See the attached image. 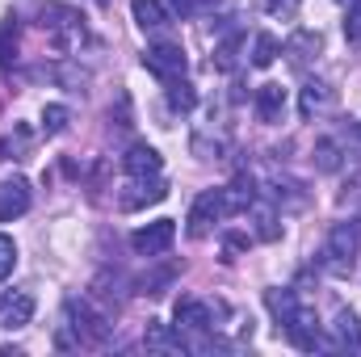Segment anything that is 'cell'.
I'll return each mask as SVG.
<instances>
[{
    "instance_id": "obj_1",
    "label": "cell",
    "mask_w": 361,
    "mask_h": 357,
    "mask_svg": "<svg viewBox=\"0 0 361 357\" xmlns=\"http://www.w3.org/2000/svg\"><path fill=\"white\" fill-rule=\"evenodd\" d=\"M265 303H269L277 328L290 337V345H294V349H302V353L328 349V341H324V332H319L315 311H311V307H302L290 290H265Z\"/></svg>"
},
{
    "instance_id": "obj_2",
    "label": "cell",
    "mask_w": 361,
    "mask_h": 357,
    "mask_svg": "<svg viewBox=\"0 0 361 357\" xmlns=\"http://www.w3.org/2000/svg\"><path fill=\"white\" fill-rule=\"evenodd\" d=\"M105 341H109V320L101 311H92L85 298H68L55 345L59 349H89V345H105Z\"/></svg>"
},
{
    "instance_id": "obj_3",
    "label": "cell",
    "mask_w": 361,
    "mask_h": 357,
    "mask_svg": "<svg viewBox=\"0 0 361 357\" xmlns=\"http://www.w3.org/2000/svg\"><path fill=\"white\" fill-rule=\"evenodd\" d=\"M357 257H361V219L336 223L332 236H328V244H324V253H319V265L328 269V273H336V277H345V273H353Z\"/></svg>"
},
{
    "instance_id": "obj_4",
    "label": "cell",
    "mask_w": 361,
    "mask_h": 357,
    "mask_svg": "<svg viewBox=\"0 0 361 357\" xmlns=\"http://www.w3.org/2000/svg\"><path fill=\"white\" fill-rule=\"evenodd\" d=\"M42 30L51 34V42H55V51H59V55L80 51V47H85V38H89L85 17H80L76 8H68V4H47V8H42Z\"/></svg>"
},
{
    "instance_id": "obj_5",
    "label": "cell",
    "mask_w": 361,
    "mask_h": 357,
    "mask_svg": "<svg viewBox=\"0 0 361 357\" xmlns=\"http://www.w3.org/2000/svg\"><path fill=\"white\" fill-rule=\"evenodd\" d=\"M143 68L156 76V80H180L185 76V51H180L177 42H156V47H147L143 51Z\"/></svg>"
},
{
    "instance_id": "obj_6",
    "label": "cell",
    "mask_w": 361,
    "mask_h": 357,
    "mask_svg": "<svg viewBox=\"0 0 361 357\" xmlns=\"http://www.w3.org/2000/svg\"><path fill=\"white\" fill-rule=\"evenodd\" d=\"M173 240H177V223L173 219H156V223H147V227H139L130 236V248L139 257H160V253L173 248Z\"/></svg>"
},
{
    "instance_id": "obj_7",
    "label": "cell",
    "mask_w": 361,
    "mask_h": 357,
    "mask_svg": "<svg viewBox=\"0 0 361 357\" xmlns=\"http://www.w3.org/2000/svg\"><path fill=\"white\" fill-rule=\"evenodd\" d=\"M219 303H206V298H180L173 320H177L180 332H214L219 328Z\"/></svg>"
},
{
    "instance_id": "obj_8",
    "label": "cell",
    "mask_w": 361,
    "mask_h": 357,
    "mask_svg": "<svg viewBox=\"0 0 361 357\" xmlns=\"http://www.w3.org/2000/svg\"><path fill=\"white\" fill-rule=\"evenodd\" d=\"M164 198H169V185L160 177H152V181L135 177L122 193H118V206H122V210H143V206H156V202H164Z\"/></svg>"
},
{
    "instance_id": "obj_9",
    "label": "cell",
    "mask_w": 361,
    "mask_h": 357,
    "mask_svg": "<svg viewBox=\"0 0 361 357\" xmlns=\"http://www.w3.org/2000/svg\"><path fill=\"white\" fill-rule=\"evenodd\" d=\"M34 320V294L30 290H0V328H25Z\"/></svg>"
},
{
    "instance_id": "obj_10",
    "label": "cell",
    "mask_w": 361,
    "mask_h": 357,
    "mask_svg": "<svg viewBox=\"0 0 361 357\" xmlns=\"http://www.w3.org/2000/svg\"><path fill=\"white\" fill-rule=\"evenodd\" d=\"M30 210V185L21 177L4 181L0 185V223H13V219H21Z\"/></svg>"
},
{
    "instance_id": "obj_11",
    "label": "cell",
    "mask_w": 361,
    "mask_h": 357,
    "mask_svg": "<svg viewBox=\"0 0 361 357\" xmlns=\"http://www.w3.org/2000/svg\"><path fill=\"white\" fill-rule=\"evenodd\" d=\"M122 164H126V173H130V177H160V169H164L160 152H156V147H147V143H135V147L122 156Z\"/></svg>"
},
{
    "instance_id": "obj_12",
    "label": "cell",
    "mask_w": 361,
    "mask_h": 357,
    "mask_svg": "<svg viewBox=\"0 0 361 357\" xmlns=\"http://www.w3.org/2000/svg\"><path fill=\"white\" fill-rule=\"evenodd\" d=\"M332 105H336V92L328 89L324 80H307V85H302V97H298V114H302V118L328 114Z\"/></svg>"
},
{
    "instance_id": "obj_13",
    "label": "cell",
    "mask_w": 361,
    "mask_h": 357,
    "mask_svg": "<svg viewBox=\"0 0 361 357\" xmlns=\"http://www.w3.org/2000/svg\"><path fill=\"white\" fill-rule=\"evenodd\" d=\"M143 345H147V349H160V353H185V349H189V341L180 337V328L173 332L169 324H156V320L147 324V332H143Z\"/></svg>"
},
{
    "instance_id": "obj_14",
    "label": "cell",
    "mask_w": 361,
    "mask_h": 357,
    "mask_svg": "<svg viewBox=\"0 0 361 357\" xmlns=\"http://www.w3.org/2000/svg\"><path fill=\"white\" fill-rule=\"evenodd\" d=\"M281 114H286V89L281 85H261L257 89V118L261 122H281Z\"/></svg>"
},
{
    "instance_id": "obj_15",
    "label": "cell",
    "mask_w": 361,
    "mask_h": 357,
    "mask_svg": "<svg viewBox=\"0 0 361 357\" xmlns=\"http://www.w3.org/2000/svg\"><path fill=\"white\" fill-rule=\"evenodd\" d=\"M130 13H135L139 30H164L173 21V13L164 8V0H130Z\"/></svg>"
},
{
    "instance_id": "obj_16",
    "label": "cell",
    "mask_w": 361,
    "mask_h": 357,
    "mask_svg": "<svg viewBox=\"0 0 361 357\" xmlns=\"http://www.w3.org/2000/svg\"><path fill=\"white\" fill-rule=\"evenodd\" d=\"M315 51H319V34H315V30H298V34L286 42V55H290L294 68H307Z\"/></svg>"
},
{
    "instance_id": "obj_17",
    "label": "cell",
    "mask_w": 361,
    "mask_h": 357,
    "mask_svg": "<svg viewBox=\"0 0 361 357\" xmlns=\"http://www.w3.org/2000/svg\"><path fill=\"white\" fill-rule=\"evenodd\" d=\"M30 143H34L30 126L13 122V131H8V135L0 139V160H25V156H30Z\"/></svg>"
},
{
    "instance_id": "obj_18",
    "label": "cell",
    "mask_w": 361,
    "mask_h": 357,
    "mask_svg": "<svg viewBox=\"0 0 361 357\" xmlns=\"http://www.w3.org/2000/svg\"><path fill=\"white\" fill-rule=\"evenodd\" d=\"M336 345L341 349H353V353H361V320L353 315V311H336Z\"/></svg>"
},
{
    "instance_id": "obj_19",
    "label": "cell",
    "mask_w": 361,
    "mask_h": 357,
    "mask_svg": "<svg viewBox=\"0 0 361 357\" xmlns=\"http://www.w3.org/2000/svg\"><path fill=\"white\" fill-rule=\"evenodd\" d=\"M248 214H252V223H257V236H261V240H277V236H281L277 214H273L265 202H252V206H248Z\"/></svg>"
},
{
    "instance_id": "obj_20",
    "label": "cell",
    "mask_w": 361,
    "mask_h": 357,
    "mask_svg": "<svg viewBox=\"0 0 361 357\" xmlns=\"http://www.w3.org/2000/svg\"><path fill=\"white\" fill-rule=\"evenodd\" d=\"M169 105L177 109V114H189L193 105H197V92H193V85L180 76V80H169Z\"/></svg>"
},
{
    "instance_id": "obj_21",
    "label": "cell",
    "mask_w": 361,
    "mask_h": 357,
    "mask_svg": "<svg viewBox=\"0 0 361 357\" xmlns=\"http://www.w3.org/2000/svg\"><path fill=\"white\" fill-rule=\"evenodd\" d=\"M315 164H319V173H336L341 169V143L336 139H319L315 143Z\"/></svg>"
},
{
    "instance_id": "obj_22",
    "label": "cell",
    "mask_w": 361,
    "mask_h": 357,
    "mask_svg": "<svg viewBox=\"0 0 361 357\" xmlns=\"http://www.w3.org/2000/svg\"><path fill=\"white\" fill-rule=\"evenodd\" d=\"M277 38L273 34H257V42H252V68H269L273 59H277Z\"/></svg>"
},
{
    "instance_id": "obj_23",
    "label": "cell",
    "mask_w": 361,
    "mask_h": 357,
    "mask_svg": "<svg viewBox=\"0 0 361 357\" xmlns=\"http://www.w3.org/2000/svg\"><path fill=\"white\" fill-rule=\"evenodd\" d=\"M68 105H42V131L47 135H59V131H68Z\"/></svg>"
},
{
    "instance_id": "obj_24",
    "label": "cell",
    "mask_w": 361,
    "mask_h": 357,
    "mask_svg": "<svg viewBox=\"0 0 361 357\" xmlns=\"http://www.w3.org/2000/svg\"><path fill=\"white\" fill-rule=\"evenodd\" d=\"M13 59H17V25L4 21L0 25V68H8Z\"/></svg>"
},
{
    "instance_id": "obj_25",
    "label": "cell",
    "mask_w": 361,
    "mask_h": 357,
    "mask_svg": "<svg viewBox=\"0 0 361 357\" xmlns=\"http://www.w3.org/2000/svg\"><path fill=\"white\" fill-rule=\"evenodd\" d=\"M235 51H240V34L214 47V68H219V72H231V68H235Z\"/></svg>"
},
{
    "instance_id": "obj_26",
    "label": "cell",
    "mask_w": 361,
    "mask_h": 357,
    "mask_svg": "<svg viewBox=\"0 0 361 357\" xmlns=\"http://www.w3.org/2000/svg\"><path fill=\"white\" fill-rule=\"evenodd\" d=\"M298 4L302 0H265V13L277 21H290V17H298Z\"/></svg>"
},
{
    "instance_id": "obj_27",
    "label": "cell",
    "mask_w": 361,
    "mask_h": 357,
    "mask_svg": "<svg viewBox=\"0 0 361 357\" xmlns=\"http://www.w3.org/2000/svg\"><path fill=\"white\" fill-rule=\"evenodd\" d=\"M13 269H17V244L0 231V277H8Z\"/></svg>"
},
{
    "instance_id": "obj_28",
    "label": "cell",
    "mask_w": 361,
    "mask_h": 357,
    "mask_svg": "<svg viewBox=\"0 0 361 357\" xmlns=\"http://www.w3.org/2000/svg\"><path fill=\"white\" fill-rule=\"evenodd\" d=\"M345 38L361 47V0L353 4V8H349V17H345Z\"/></svg>"
},
{
    "instance_id": "obj_29",
    "label": "cell",
    "mask_w": 361,
    "mask_h": 357,
    "mask_svg": "<svg viewBox=\"0 0 361 357\" xmlns=\"http://www.w3.org/2000/svg\"><path fill=\"white\" fill-rule=\"evenodd\" d=\"M169 4H173V13H177V17H193V13L202 8V0H169Z\"/></svg>"
},
{
    "instance_id": "obj_30",
    "label": "cell",
    "mask_w": 361,
    "mask_h": 357,
    "mask_svg": "<svg viewBox=\"0 0 361 357\" xmlns=\"http://www.w3.org/2000/svg\"><path fill=\"white\" fill-rule=\"evenodd\" d=\"M240 248H248V236H227V248H223L227 257H223V261H235V253H240Z\"/></svg>"
},
{
    "instance_id": "obj_31",
    "label": "cell",
    "mask_w": 361,
    "mask_h": 357,
    "mask_svg": "<svg viewBox=\"0 0 361 357\" xmlns=\"http://www.w3.org/2000/svg\"><path fill=\"white\" fill-rule=\"evenodd\" d=\"M349 139H353V143H361V122H353V126H349Z\"/></svg>"
},
{
    "instance_id": "obj_32",
    "label": "cell",
    "mask_w": 361,
    "mask_h": 357,
    "mask_svg": "<svg viewBox=\"0 0 361 357\" xmlns=\"http://www.w3.org/2000/svg\"><path fill=\"white\" fill-rule=\"evenodd\" d=\"M336 4H345V8H353V4H357V0H336Z\"/></svg>"
}]
</instances>
